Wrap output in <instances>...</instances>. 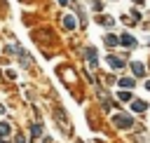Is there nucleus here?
<instances>
[{
    "label": "nucleus",
    "instance_id": "nucleus-1",
    "mask_svg": "<svg viewBox=\"0 0 150 143\" xmlns=\"http://www.w3.org/2000/svg\"><path fill=\"white\" fill-rule=\"evenodd\" d=\"M112 122H115V127H120V129H131V124H134V120L129 117V115H115L112 117Z\"/></svg>",
    "mask_w": 150,
    "mask_h": 143
},
{
    "label": "nucleus",
    "instance_id": "nucleus-2",
    "mask_svg": "<svg viewBox=\"0 0 150 143\" xmlns=\"http://www.w3.org/2000/svg\"><path fill=\"white\" fill-rule=\"evenodd\" d=\"M105 61H108V66H110L112 70H120V68H124V61H122L120 56H115V54H110Z\"/></svg>",
    "mask_w": 150,
    "mask_h": 143
},
{
    "label": "nucleus",
    "instance_id": "nucleus-3",
    "mask_svg": "<svg viewBox=\"0 0 150 143\" xmlns=\"http://www.w3.org/2000/svg\"><path fill=\"white\" fill-rule=\"evenodd\" d=\"M120 45H124V47L134 49V47H136V38H131L129 33H122V35H120Z\"/></svg>",
    "mask_w": 150,
    "mask_h": 143
},
{
    "label": "nucleus",
    "instance_id": "nucleus-4",
    "mask_svg": "<svg viewBox=\"0 0 150 143\" xmlns=\"http://www.w3.org/2000/svg\"><path fill=\"white\" fill-rule=\"evenodd\" d=\"M131 70H134V75H138V77H145V73H148L141 61H134V63H131Z\"/></svg>",
    "mask_w": 150,
    "mask_h": 143
},
{
    "label": "nucleus",
    "instance_id": "nucleus-5",
    "mask_svg": "<svg viewBox=\"0 0 150 143\" xmlns=\"http://www.w3.org/2000/svg\"><path fill=\"white\" fill-rule=\"evenodd\" d=\"M87 61H89V66H91V68H96V66H98V61H96V49H94V47H89V49H87Z\"/></svg>",
    "mask_w": 150,
    "mask_h": 143
},
{
    "label": "nucleus",
    "instance_id": "nucleus-6",
    "mask_svg": "<svg viewBox=\"0 0 150 143\" xmlns=\"http://www.w3.org/2000/svg\"><path fill=\"white\" fill-rule=\"evenodd\" d=\"M131 110H134V113H143V110H148V103L138 98V101H134V103H131Z\"/></svg>",
    "mask_w": 150,
    "mask_h": 143
},
{
    "label": "nucleus",
    "instance_id": "nucleus-7",
    "mask_svg": "<svg viewBox=\"0 0 150 143\" xmlns=\"http://www.w3.org/2000/svg\"><path fill=\"white\" fill-rule=\"evenodd\" d=\"M63 26H66V30H73V28H75V16L66 14V16H63Z\"/></svg>",
    "mask_w": 150,
    "mask_h": 143
},
{
    "label": "nucleus",
    "instance_id": "nucleus-8",
    "mask_svg": "<svg viewBox=\"0 0 150 143\" xmlns=\"http://www.w3.org/2000/svg\"><path fill=\"white\" fill-rule=\"evenodd\" d=\"M117 84H120L122 89H131V87H134V80H131V77H122Z\"/></svg>",
    "mask_w": 150,
    "mask_h": 143
},
{
    "label": "nucleus",
    "instance_id": "nucleus-9",
    "mask_svg": "<svg viewBox=\"0 0 150 143\" xmlns=\"http://www.w3.org/2000/svg\"><path fill=\"white\" fill-rule=\"evenodd\" d=\"M105 45H108V47H115V45H120V38H115V35H105Z\"/></svg>",
    "mask_w": 150,
    "mask_h": 143
},
{
    "label": "nucleus",
    "instance_id": "nucleus-10",
    "mask_svg": "<svg viewBox=\"0 0 150 143\" xmlns=\"http://www.w3.org/2000/svg\"><path fill=\"white\" fill-rule=\"evenodd\" d=\"M117 98H120V101H129V98H131V94H129V89H122V91L117 94Z\"/></svg>",
    "mask_w": 150,
    "mask_h": 143
},
{
    "label": "nucleus",
    "instance_id": "nucleus-11",
    "mask_svg": "<svg viewBox=\"0 0 150 143\" xmlns=\"http://www.w3.org/2000/svg\"><path fill=\"white\" fill-rule=\"evenodd\" d=\"M9 134V124L7 122H0V136H7Z\"/></svg>",
    "mask_w": 150,
    "mask_h": 143
},
{
    "label": "nucleus",
    "instance_id": "nucleus-12",
    "mask_svg": "<svg viewBox=\"0 0 150 143\" xmlns=\"http://www.w3.org/2000/svg\"><path fill=\"white\" fill-rule=\"evenodd\" d=\"M98 21L105 23V26H112V19H110V16H98Z\"/></svg>",
    "mask_w": 150,
    "mask_h": 143
},
{
    "label": "nucleus",
    "instance_id": "nucleus-13",
    "mask_svg": "<svg viewBox=\"0 0 150 143\" xmlns=\"http://www.w3.org/2000/svg\"><path fill=\"white\" fill-rule=\"evenodd\" d=\"M30 131H33V136H40V131H42V127H40V124H33V129H30Z\"/></svg>",
    "mask_w": 150,
    "mask_h": 143
},
{
    "label": "nucleus",
    "instance_id": "nucleus-14",
    "mask_svg": "<svg viewBox=\"0 0 150 143\" xmlns=\"http://www.w3.org/2000/svg\"><path fill=\"white\" fill-rule=\"evenodd\" d=\"M59 2H61V5H68V2H70V0H59Z\"/></svg>",
    "mask_w": 150,
    "mask_h": 143
},
{
    "label": "nucleus",
    "instance_id": "nucleus-15",
    "mask_svg": "<svg viewBox=\"0 0 150 143\" xmlns=\"http://www.w3.org/2000/svg\"><path fill=\"white\" fill-rule=\"evenodd\" d=\"M145 87H148V89H150V82H145Z\"/></svg>",
    "mask_w": 150,
    "mask_h": 143
},
{
    "label": "nucleus",
    "instance_id": "nucleus-16",
    "mask_svg": "<svg viewBox=\"0 0 150 143\" xmlns=\"http://www.w3.org/2000/svg\"><path fill=\"white\" fill-rule=\"evenodd\" d=\"M134 2H143V0H134Z\"/></svg>",
    "mask_w": 150,
    "mask_h": 143
},
{
    "label": "nucleus",
    "instance_id": "nucleus-17",
    "mask_svg": "<svg viewBox=\"0 0 150 143\" xmlns=\"http://www.w3.org/2000/svg\"><path fill=\"white\" fill-rule=\"evenodd\" d=\"M0 143H7V141H0Z\"/></svg>",
    "mask_w": 150,
    "mask_h": 143
}]
</instances>
